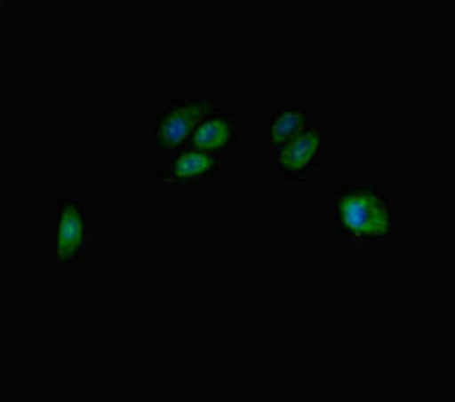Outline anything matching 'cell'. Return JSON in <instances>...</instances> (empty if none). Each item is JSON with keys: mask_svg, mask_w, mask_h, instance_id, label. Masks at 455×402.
Masks as SVG:
<instances>
[{"mask_svg": "<svg viewBox=\"0 0 455 402\" xmlns=\"http://www.w3.org/2000/svg\"><path fill=\"white\" fill-rule=\"evenodd\" d=\"M335 228L339 237L362 244L368 237L387 235L389 199L375 185L339 181L335 185Z\"/></svg>", "mask_w": 455, "mask_h": 402, "instance_id": "6da1fadb", "label": "cell"}, {"mask_svg": "<svg viewBox=\"0 0 455 402\" xmlns=\"http://www.w3.org/2000/svg\"><path fill=\"white\" fill-rule=\"evenodd\" d=\"M222 178L224 157L187 146L154 169V186L161 193H192L197 183Z\"/></svg>", "mask_w": 455, "mask_h": 402, "instance_id": "7a4b0ae2", "label": "cell"}, {"mask_svg": "<svg viewBox=\"0 0 455 402\" xmlns=\"http://www.w3.org/2000/svg\"><path fill=\"white\" fill-rule=\"evenodd\" d=\"M224 99L201 98H175L168 101L163 112H156L154 121V145L156 152H168L170 155L182 150L194 128L213 110L220 108Z\"/></svg>", "mask_w": 455, "mask_h": 402, "instance_id": "3957f363", "label": "cell"}, {"mask_svg": "<svg viewBox=\"0 0 455 402\" xmlns=\"http://www.w3.org/2000/svg\"><path fill=\"white\" fill-rule=\"evenodd\" d=\"M58 235H56V258L58 264H83L84 246L92 240L88 225L84 220V197L83 195H60L56 199Z\"/></svg>", "mask_w": 455, "mask_h": 402, "instance_id": "277c9868", "label": "cell"}, {"mask_svg": "<svg viewBox=\"0 0 455 402\" xmlns=\"http://www.w3.org/2000/svg\"><path fill=\"white\" fill-rule=\"evenodd\" d=\"M187 148L215 154V155H228L237 150V117L232 112H226L220 108L210 112L188 136ZM183 146V148H185Z\"/></svg>", "mask_w": 455, "mask_h": 402, "instance_id": "5b68a950", "label": "cell"}, {"mask_svg": "<svg viewBox=\"0 0 455 402\" xmlns=\"http://www.w3.org/2000/svg\"><path fill=\"white\" fill-rule=\"evenodd\" d=\"M321 159V130L306 126L279 152V178L283 181H306Z\"/></svg>", "mask_w": 455, "mask_h": 402, "instance_id": "8992f818", "label": "cell"}, {"mask_svg": "<svg viewBox=\"0 0 455 402\" xmlns=\"http://www.w3.org/2000/svg\"><path fill=\"white\" fill-rule=\"evenodd\" d=\"M307 124L302 110H279L266 115V152L279 154Z\"/></svg>", "mask_w": 455, "mask_h": 402, "instance_id": "52a82bcc", "label": "cell"}]
</instances>
